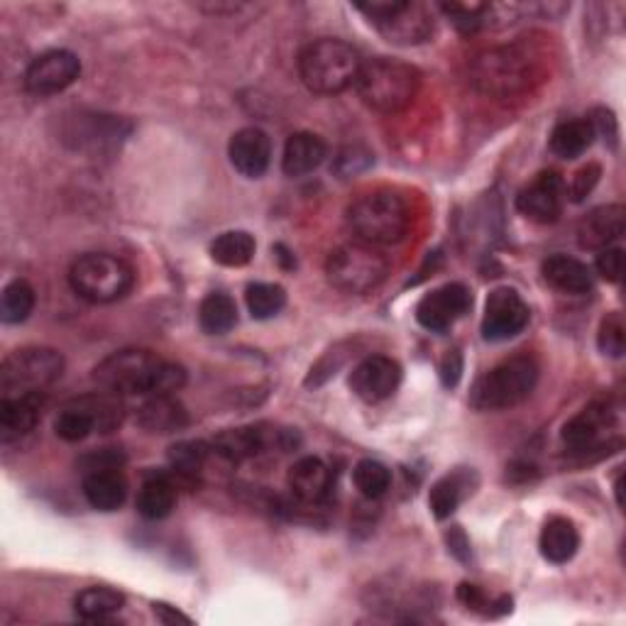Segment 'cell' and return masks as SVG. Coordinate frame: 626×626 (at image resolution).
Here are the masks:
<instances>
[{"instance_id": "12", "label": "cell", "mask_w": 626, "mask_h": 626, "mask_svg": "<svg viewBox=\"0 0 626 626\" xmlns=\"http://www.w3.org/2000/svg\"><path fill=\"white\" fill-rule=\"evenodd\" d=\"M81 61L67 49H49L25 71V89L35 96H52L69 89L79 79Z\"/></svg>"}, {"instance_id": "9", "label": "cell", "mask_w": 626, "mask_h": 626, "mask_svg": "<svg viewBox=\"0 0 626 626\" xmlns=\"http://www.w3.org/2000/svg\"><path fill=\"white\" fill-rule=\"evenodd\" d=\"M65 372V358L52 348H22L10 353L0 365L3 397L45 392Z\"/></svg>"}, {"instance_id": "3", "label": "cell", "mask_w": 626, "mask_h": 626, "mask_svg": "<svg viewBox=\"0 0 626 626\" xmlns=\"http://www.w3.org/2000/svg\"><path fill=\"white\" fill-rule=\"evenodd\" d=\"M362 59L355 47L343 40H316L311 42L302 57H299V74L306 89L321 96L343 94L350 86H355Z\"/></svg>"}, {"instance_id": "4", "label": "cell", "mask_w": 626, "mask_h": 626, "mask_svg": "<svg viewBox=\"0 0 626 626\" xmlns=\"http://www.w3.org/2000/svg\"><path fill=\"white\" fill-rule=\"evenodd\" d=\"M421 77L404 61L378 57L360 67L355 89L372 110L397 113L417 98Z\"/></svg>"}, {"instance_id": "41", "label": "cell", "mask_w": 626, "mask_h": 626, "mask_svg": "<svg viewBox=\"0 0 626 626\" xmlns=\"http://www.w3.org/2000/svg\"><path fill=\"white\" fill-rule=\"evenodd\" d=\"M599 174H603V169H599V165H587V167H583L578 174H575L573 186H570V196H573V202H575V204H580L583 198L595 189L597 182H599Z\"/></svg>"}, {"instance_id": "44", "label": "cell", "mask_w": 626, "mask_h": 626, "mask_svg": "<svg viewBox=\"0 0 626 626\" xmlns=\"http://www.w3.org/2000/svg\"><path fill=\"white\" fill-rule=\"evenodd\" d=\"M448 544H450V550H453V554L460 558V560H466L468 556H470V544H468V538H466V534H462L458 526L453 531H450V536H448Z\"/></svg>"}, {"instance_id": "23", "label": "cell", "mask_w": 626, "mask_h": 626, "mask_svg": "<svg viewBox=\"0 0 626 626\" xmlns=\"http://www.w3.org/2000/svg\"><path fill=\"white\" fill-rule=\"evenodd\" d=\"M325 159V143L313 133H294L284 145L282 169L286 177H304L321 167Z\"/></svg>"}, {"instance_id": "15", "label": "cell", "mask_w": 626, "mask_h": 626, "mask_svg": "<svg viewBox=\"0 0 626 626\" xmlns=\"http://www.w3.org/2000/svg\"><path fill=\"white\" fill-rule=\"evenodd\" d=\"M399 382H402V368H399L397 360L387 355L365 358L350 374V390L368 404L390 399L397 392Z\"/></svg>"}, {"instance_id": "11", "label": "cell", "mask_w": 626, "mask_h": 626, "mask_svg": "<svg viewBox=\"0 0 626 626\" xmlns=\"http://www.w3.org/2000/svg\"><path fill=\"white\" fill-rule=\"evenodd\" d=\"M529 316H531L529 306H526V302L515 290H509V286L495 290L490 296H487V304H485L482 338L490 343L509 341V338L519 335L526 329Z\"/></svg>"}, {"instance_id": "38", "label": "cell", "mask_w": 626, "mask_h": 626, "mask_svg": "<svg viewBox=\"0 0 626 626\" xmlns=\"http://www.w3.org/2000/svg\"><path fill=\"white\" fill-rule=\"evenodd\" d=\"M597 345L603 350L605 355L609 358H622L626 350V325L622 313H607L599 323V333H597Z\"/></svg>"}, {"instance_id": "16", "label": "cell", "mask_w": 626, "mask_h": 626, "mask_svg": "<svg viewBox=\"0 0 626 626\" xmlns=\"http://www.w3.org/2000/svg\"><path fill=\"white\" fill-rule=\"evenodd\" d=\"M615 423V411L607 404H590L585 407L580 414H575L566 426H563V446L570 453H593V450H603L607 443V429Z\"/></svg>"}, {"instance_id": "17", "label": "cell", "mask_w": 626, "mask_h": 626, "mask_svg": "<svg viewBox=\"0 0 626 626\" xmlns=\"http://www.w3.org/2000/svg\"><path fill=\"white\" fill-rule=\"evenodd\" d=\"M231 165L247 179H260L270 169L272 143L265 130L243 128L233 135L228 145Z\"/></svg>"}, {"instance_id": "31", "label": "cell", "mask_w": 626, "mask_h": 626, "mask_svg": "<svg viewBox=\"0 0 626 626\" xmlns=\"http://www.w3.org/2000/svg\"><path fill=\"white\" fill-rule=\"evenodd\" d=\"M198 323L208 335L231 333L237 323V306L228 294H208L198 309Z\"/></svg>"}, {"instance_id": "8", "label": "cell", "mask_w": 626, "mask_h": 626, "mask_svg": "<svg viewBox=\"0 0 626 626\" xmlns=\"http://www.w3.org/2000/svg\"><path fill=\"white\" fill-rule=\"evenodd\" d=\"M534 71V61L519 47H497L475 57L470 77L482 94L509 98L529 89Z\"/></svg>"}, {"instance_id": "35", "label": "cell", "mask_w": 626, "mask_h": 626, "mask_svg": "<svg viewBox=\"0 0 626 626\" xmlns=\"http://www.w3.org/2000/svg\"><path fill=\"white\" fill-rule=\"evenodd\" d=\"M32 309H35L32 286L25 280L10 282L3 290V296H0V319L6 323H22L28 321Z\"/></svg>"}, {"instance_id": "25", "label": "cell", "mask_w": 626, "mask_h": 626, "mask_svg": "<svg viewBox=\"0 0 626 626\" xmlns=\"http://www.w3.org/2000/svg\"><path fill=\"white\" fill-rule=\"evenodd\" d=\"M541 554L548 563H556V566H563L575 558L580 548V534L575 529V524L566 517H554L544 524L541 529Z\"/></svg>"}, {"instance_id": "18", "label": "cell", "mask_w": 626, "mask_h": 626, "mask_svg": "<svg viewBox=\"0 0 626 626\" xmlns=\"http://www.w3.org/2000/svg\"><path fill=\"white\" fill-rule=\"evenodd\" d=\"M45 397L42 392L16 394L0 399V441L10 443L28 436L42 417Z\"/></svg>"}, {"instance_id": "32", "label": "cell", "mask_w": 626, "mask_h": 626, "mask_svg": "<svg viewBox=\"0 0 626 626\" xmlns=\"http://www.w3.org/2000/svg\"><path fill=\"white\" fill-rule=\"evenodd\" d=\"M466 490H468V478L462 472L446 475L443 480H438L429 495V507L433 511V517L443 521L453 515L458 505L462 502V497H466Z\"/></svg>"}, {"instance_id": "24", "label": "cell", "mask_w": 626, "mask_h": 626, "mask_svg": "<svg viewBox=\"0 0 626 626\" xmlns=\"http://www.w3.org/2000/svg\"><path fill=\"white\" fill-rule=\"evenodd\" d=\"M544 280L563 294H587L593 290V272L580 260L554 255L544 262Z\"/></svg>"}, {"instance_id": "10", "label": "cell", "mask_w": 626, "mask_h": 626, "mask_svg": "<svg viewBox=\"0 0 626 626\" xmlns=\"http://www.w3.org/2000/svg\"><path fill=\"white\" fill-rule=\"evenodd\" d=\"M355 8L394 45H421L433 35V16L423 3L392 0V3H360Z\"/></svg>"}, {"instance_id": "22", "label": "cell", "mask_w": 626, "mask_h": 626, "mask_svg": "<svg viewBox=\"0 0 626 626\" xmlns=\"http://www.w3.org/2000/svg\"><path fill=\"white\" fill-rule=\"evenodd\" d=\"M137 423L147 433H177L189 426V414L172 394H157L137 411Z\"/></svg>"}, {"instance_id": "28", "label": "cell", "mask_w": 626, "mask_h": 626, "mask_svg": "<svg viewBox=\"0 0 626 626\" xmlns=\"http://www.w3.org/2000/svg\"><path fill=\"white\" fill-rule=\"evenodd\" d=\"M595 128L590 120L575 118V120H563L556 125V130L550 133V149L560 159H578L585 155L590 145L595 143Z\"/></svg>"}, {"instance_id": "7", "label": "cell", "mask_w": 626, "mask_h": 626, "mask_svg": "<svg viewBox=\"0 0 626 626\" xmlns=\"http://www.w3.org/2000/svg\"><path fill=\"white\" fill-rule=\"evenodd\" d=\"M325 274L338 292L368 294L387 280L390 260L368 243H345L335 247L325 262Z\"/></svg>"}, {"instance_id": "1", "label": "cell", "mask_w": 626, "mask_h": 626, "mask_svg": "<svg viewBox=\"0 0 626 626\" xmlns=\"http://www.w3.org/2000/svg\"><path fill=\"white\" fill-rule=\"evenodd\" d=\"M94 382L110 394H174L186 382V372L149 350H120L94 370Z\"/></svg>"}, {"instance_id": "2", "label": "cell", "mask_w": 626, "mask_h": 626, "mask_svg": "<svg viewBox=\"0 0 626 626\" xmlns=\"http://www.w3.org/2000/svg\"><path fill=\"white\" fill-rule=\"evenodd\" d=\"M348 225L360 243L374 247L394 245L402 243L409 233L411 211L404 198L394 192H368L350 204Z\"/></svg>"}, {"instance_id": "42", "label": "cell", "mask_w": 626, "mask_h": 626, "mask_svg": "<svg viewBox=\"0 0 626 626\" xmlns=\"http://www.w3.org/2000/svg\"><path fill=\"white\" fill-rule=\"evenodd\" d=\"M462 374V355L458 350H448V355L441 362V380L446 387H456Z\"/></svg>"}, {"instance_id": "33", "label": "cell", "mask_w": 626, "mask_h": 626, "mask_svg": "<svg viewBox=\"0 0 626 626\" xmlns=\"http://www.w3.org/2000/svg\"><path fill=\"white\" fill-rule=\"evenodd\" d=\"M245 302L253 319L257 321H267L274 319L277 313L284 309L286 304V294L280 284H270V282H255L247 286L245 292Z\"/></svg>"}, {"instance_id": "27", "label": "cell", "mask_w": 626, "mask_h": 626, "mask_svg": "<svg viewBox=\"0 0 626 626\" xmlns=\"http://www.w3.org/2000/svg\"><path fill=\"white\" fill-rule=\"evenodd\" d=\"M265 446H267V436H265V431L255 429V426L223 431L213 438V443H211V448L216 450L221 458L231 460V462H243V460L255 458Z\"/></svg>"}, {"instance_id": "45", "label": "cell", "mask_w": 626, "mask_h": 626, "mask_svg": "<svg viewBox=\"0 0 626 626\" xmlns=\"http://www.w3.org/2000/svg\"><path fill=\"white\" fill-rule=\"evenodd\" d=\"M155 615L165 622V624H177V622H184V624H189V617H184L182 612H172L169 605H162V603H155Z\"/></svg>"}, {"instance_id": "13", "label": "cell", "mask_w": 626, "mask_h": 626, "mask_svg": "<svg viewBox=\"0 0 626 626\" xmlns=\"http://www.w3.org/2000/svg\"><path fill=\"white\" fill-rule=\"evenodd\" d=\"M472 309V294L466 284L450 282L426 294L417 306V319L426 331L443 333Z\"/></svg>"}, {"instance_id": "20", "label": "cell", "mask_w": 626, "mask_h": 626, "mask_svg": "<svg viewBox=\"0 0 626 626\" xmlns=\"http://www.w3.org/2000/svg\"><path fill=\"white\" fill-rule=\"evenodd\" d=\"M626 208L622 204L599 206L580 221L578 241L585 250H605L612 247L624 235Z\"/></svg>"}, {"instance_id": "21", "label": "cell", "mask_w": 626, "mask_h": 626, "mask_svg": "<svg viewBox=\"0 0 626 626\" xmlns=\"http://www.w3.org/2000/svg\"><path fill=\"white\" fill-rule=\"evenodd\" d=\"M84 497L98 511H116L128 499V482L118 468L86 470Z\"/></svg>"}, {"instance_id": "19", "label": "cell", "mask_w": 626, "mask_h": 626, "mask_svg": "<svg viewBox=\"0 0 626 626\" xmlns=\"http://www.w3.org/2000/svg\"><path fill=\"white\" fill-rule=\"evenodd\" d=\"M290 490L304 505H321L333 490V475L321 458H302L290 470Z\"/></svg>"}, {"instance_id": "5", "label": "cell", "mask_w": 626, "mask_h": 626, "mask_svg": "<svg viewBox=\"0 0 626 626\" xmlns=\"http://www.w3.org/2000/svg\"><path fill=\"white\" fill-rule=\"evenodd\" d=\"M538 382V365L529 355H517L485 372L470 392V407L478 411L511 409L529 399Z\"/></svg>"}, {"instance_id": "36", "label": "cell", "mask_w": 626, "mask_h": 626, "mask_svg": "<svg viewBox=\"0 0 626 626\" xmlns=\"http://www.w3.org/2000/svg\"><path fill=\"white\" fill-rule=\"evenodd\" d=\"M211 446L204 441H179L169 448V462L182 478H196L202 468L206 466Z\"/></svg>"}, {"instance_id": "14", "label": "cell", "mask_w": 626, "mask_h": 626, "mask_svg": "<svg viewBox=\"0 0 626 626\" xmlns=\"http://www.w3.org/2000/svg\"><path fill=\"white\" fill-rule=\"evenodd\" d=\"M568 202V186L558 172H541L519 192L517 208L534 223H554Z\"/></svg>"}, {"instance_id": "26", "label": "cell", "mask_w": 626, "mask_h": 626, "mask_svg": "<svg viewBox=\"0 0 626 626\" xmlns=\"http://www.w3.org/2000/svg\"><path fill=\"white\" fill-rule=\"evenodd\" d=\"M174 505H177V485L167 475H149L137 495V511L145 519L157 521L169 517Z\"/></svg>"}, {"instance_id": "43", "label": "cell", "mask_w": 626, "mask_h": 626, "mask_svg": "<svg viewBox=\"0 0 626 626\" xmlns=\"http://www.w3.org/2000/svg\"><path fill=\"white\" fill-rule=\"evenodd\" d=\"M458 597H460V603L470 607V609H482V607H490L487 612H492V603L487 599V595L480 590L478 585H468V583H462L458 587Z\"/></svg>"}, {"instance_id": "37", "label": "cell", "mask_w": 626, "mask_h": 626, "mask_svg": "<svg viewBox=\"0 0 626 626\" xmlns=\"http://www.w3.org/2000/svg\"><path fill=\"white\" fill-rule=\"evenodd\" d=\"M441 10L450 18L460 32H478L490 16V6L485 3H443Z\"/></svg>"}, {"instance_id": "39", "label": "cell", "mask_w": 626, "mask_h": 626, "mask_svg": "<svg viewBox=\"0 0 626 626\" xmlns=\"http://www.w3.org/2000/svg\"><path fill=\"white\" fill-rule=\"evenodd\" d=\"M597 272L603 274L607 282H619L624 272V253L622 247H605L597 255Z\"/></svg>"}, {"instance_id": "40", "label": "cell", "mask_w": 626, "mask_h": 626, "mask_svg": "<svg viewBox=\"0 0 626 626\" xmlns=\"http://www.w3.org/2000/svg\"><path fill=\"white\" fill-rule=\"evenodd\" d=\"M368 165H370V155L362 153L360 147H345L343 153H338V157H335V172L343 174V177L358 174Z\"/></svg>"}, {"instance_id": "30", "label": "cell", "mask_w": 626, "mask_h": 626, "mask_svg": "<svg viewBox=\"0 0 626 626\" xmlns=\"http://www.w3.org/2000/svg\"><path fill=\"white\" fill-rule=\"evenodd\" d=\"M255 237L245 231L221 233L211 243V257L223 267H245L255 257Z\"/></svg>"}, {"instance_id": "34", "label": "cell", "mask_w": 626, "mask_h": 626, "mask_svg": "<svg viewBox=\"0 0 626 626\" xmlns=\"http://www.w3.org/2000/svg\"><path fill=\"white\" fill-rule=\"evenodd\" d=\"M353 482L362 497L380 499L392 487V472L380 460H360L353 470Z\"/></svg>"}, {"instance_id": "29", "label": "cell", "mask_w": 626, "mask_h": 626, "mask_svg": "<svg viewBox=\"0 0 626 626\" xmlns=\"http://www.w3.org/2000/svg\"><path fill=\"white\" fill-rule=\"evenodd\" d=\"M125 605V597L110 587H86L84 593L74 599V609L86 622H106L118 615Z\"/></svg>"}, {"instance_id": "6", "label": "cell", "mask_w": 626, "mask_h": 626, "mask_svg": "<svg viewBox=\"0 0 626 626\" xmlns=\"http://www.w3.org/2000/svg\"><path fill=\"white\" fill-rule=\"evenodd\" d=\"M69 284L86 302L113 304L133 290L135 272L128 262L116 255L89 253L71 265Z\"/></svg>"}]
</instances>
